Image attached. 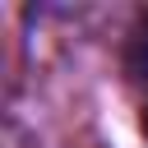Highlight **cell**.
Listing matches in <instances>:
<instances>
[{
	"instance_id": "2",
	"label": "cell",
	"mask_w": 148,
	"mask_h": 148,
	"mask_svg": "<svg viewBox=\"0 0 148 148\" xmlns=\"http://www.w3.org/2000/svg\"><path fill=\"white\" fill-rule=\"evenodd\" d=\"M143 139H148V102H143Z\"/></svg>"
},
{
	"instance_id": "1",
	"label": "cell",
	"mask_w": 148,
	"mask_h": 148,
	"mask_svg": "<svg viewBox=\"0 0 148 148\" xmlns=\"http://www.w3.org/2000/svg\"><path fill=\"white\" fill-rule=\"evenodd\" d=\"M130 74L148 79V14H139V23L130 32Z\"/></svg>"
}]
</instances>
